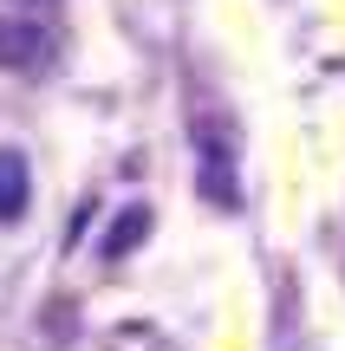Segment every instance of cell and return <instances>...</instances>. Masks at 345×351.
Wrapping results in <instances>:
<instances>
[{"label": "cell", "mask_w": 345, "mask_h": 351, "mask_svg": "<svg viewBox=\"0 0 345 351\" xmlns=\"http://www.w3.org/2000/svg\"><path fill=\"white\" fill-rule=\"evenodd\" d=\"M189 150H195V189L215 208L241 202V143H235V117L228 111H202L189 124Z\"/></svg>", "instance_id": "obj_1"}, {"label": "cell", "mask_w": 345, "mask_h": 351, "mask_svg": "<svg viewBox=\"0 0 345 351\" xmlns=\"http://www.w3.org/2000/svg\"><path fill=\"white\" fill-rule=\"evenodd\" d=\"M52 59V39L33 20H7L0 13V72H39Z\"/></svg>", "instance_id": "obj_2"}, {"label": "cell", "mask_w": 345, "mask_h": 351, "mask_svg": "<svg viewBox=\"0 0 345 351\" xmlns=\"http://www.w3.org/2000/svg\"><path fill=\"white\" fill-rule=\"evenodd\" d=\"M26 202H33V176H26V156L0 143V221H20Z\"/></svg>", "instance_id": "obj_3"}, {"label": "cell", "mask_w": 345, "mask_h": 351, "mask_svg": "<svg viewBox=\"0 0 345 351\" xmlns=\"http://www.w3.org/2000/svg\"><path fill=\"white\" fill-rule=\"evenodd\" d=\"M143 234H150V208H143V202H130V208H124V215L111 221V234L98 241V254H104V261H124V254L137 247Z\"/></svg>", "instance_id": "obj_4"}]
</instances>
